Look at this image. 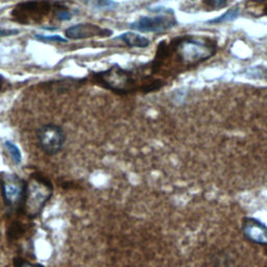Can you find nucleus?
I'll list each match as a JSON object with an SVG mask.
<instances>
[{
    "label": "nucleus",
    "instance_id": "nucleus-1",
    "mask_svg": "<svg viewBox=\"0 0 267 267\" xmlns=\"http://www.w3.org/2000/svg\"><path fill=\"white\" fill-rule=\"evenodd\" d=\"M51 183L42 175H33L26 183L23 212L29 217H37L52 195Z\"/></svg>",
    "mask_w": 267,
    "mask_h": 267
},
{
    "label": "nucleus",
    "instance_id": "nucleus-2",
    "mask_svg": "<svg viewBox=\"0 0 267 267\" xmlns=\"http://www.w3.org/2000/svg\"><path fill=\"white\" fill-rule=\"evenodd\" d=\"M95 79L103 87L113 92L123 94L134 90L133 73L119 66H112L108 70L95 74Z\"/></svg>",
    "mask_w": 267,
    "mask_h": 267
},
{
    "label": "nucleus",
    "instance_id": "nucleus-3",
    "mask_svg": "<svg viewBox=\"0 0 267 267\" xmlns=\"http://www.w3.org/2000/svg\"><path fill=\"white\" fill-rule=\"evenodd\" d=\"M1 189L4 204L12 212L23 211L26 183L17 174H3L1 178Z\"/></svg>",
    "mask_w": 267,
    "mask_h": 267
},
{
    "label": "nucleus",
    "instance_id": "nucleus-4",
    "mask_svg": "<svg viewBox=\"0 0 267 267\" xmlns=\"http://www.w3.org/2000/svg\"><path fill=\"white\" fill-rule=\"evenodd\" d=\"M37 138L43 152L48 156H56L64 148L66 134L60 125L46 123L38 128Z\"/></svg>",
    "mask_w": 267,
    "mask_h": 267
},
{
    "label": "nucleus",
    "instance_id": "nucleus-5",
    "mask_svg": "<svg viewBox=\"0 0 267 267\" xmlns=\"http://www.w3.org/2000/svg\"><path fill=\"white\" fill-rule=\"evenodd\" d=\"M215 46L201 40H186L179 44V55L184 63L195 65L215 55Z\"/></svg>",
    "mask_w": 267,
    "mask_h": 267
},
{
    "label": "nucleus",
    "instance_id": "nucleus-6",
    "mask_svg": "<svg viewBox=\"0 0 267 267\" xmlns=\"http://www.w3.org/2000/svg\"><path fill=\"white\" fill-rule=\"evenodd\" d=\"M178 21L172 11H167L165 14L154 17H141L131 24L133 29L141 33H164L177 26Z\"/></svg>",
    "mask_w": 267,
    "mask_h": 267
},
{
    "label": "nucleus",
    "instance_id": "nucleus-7",
    "mask_svg": "<svg viewBox=\"0 0 267 267\" xmlns=\"http://www.w3.org/2000/svg\"><path fill=\"white\" fill-rule=\"evenodd\" d=\"M241 231L248 241L259 246H267V226L262 221L254 217H246L242 221Z\"/></svg>",
    "mask_w": 267,
    "mask_h": 267
},
{
    "label": "nucleus",
    "instance_id": "nucleus-8",
    "mask_svg": "<svg viewBox=\"0 0 267 267\" xmlns=\"http://www.w3.org/2000/svg\"><path fill=\"white\" fill-rule=\"evenodd\" d=\"M112 32L109 29L103 28L99 25L92 23H81L68 27L65 30V36L70 40H82L87 38L93 37H108L111 36Z\"/></svg>",
    "mask_w": 267,
    "mask_h": 267
},
{
    "label": "nucleus",
    "instance_id": "nucleus-9",
    "mask_svg": "<svg viewBox=\"0 0 267 267\" xmlns=\"http://www.w3.org/2000/svg\"><path fill=\"white\" fill-rule=\"evenodd\" d=\"M119 39L129 47L145 48L149 46L150 41L146 37L136 33H124L119 36Z\"/></svg>",
    "mask_w": 267,
    "mask_h": 267
},
{
    "label": "nucleus",
    "instance_id": "nucleus-10",
    "mask_svg": "<svg viewBox=\"0 0 267 267\" xmlns=\"http://www.w3.org/2000/svg\"><path fill=\"white\" fill-rule=\"evenodd\" d=\"M239 9L238 7H233V9H230L227 12H226L225 14L221 15V16L215 18V19H212V20H209L208 23H213V24H216V23H225V22H230V21H233L235 20L236 18L238 17L239 15Z\"/></svg>",
    "mask_w": 267,
    "mask_h": 267
},
{
    "label": "nucleus",
    "instance_id": "nucleus-11",
    "mask_svg": "<svg viewBox=\"0 0 267 267\" xmlns=\"http://www.w3.org/2000/svg\"><path fill=\"white\" fill-rule=\"evenodd\" d=\"M86 3L96 10H111L117 5L114 0H85Z\"/></svg>",
    "mask_w": 267,
    "mask_h": 267
},
{
    "label": "nucleus",
    "instance_id": "nucleus-12",
    "mask_svg": "<svg viewBox=\"0 0 267 267\" xmlns=\"http://www.w3.org/2000/svg\"><path fill=\"white\" fill-rule=\"evenodd\" d=\"M5 147L7 148V150H9L13 161L16 164H19L21 162V160H22V155H21V152H20V150H19V148H18V146L16 145V144H14L11 141H6L5 142Z\"/></svg>",
    "mask_w": 267,
    "mask_h": 267
},
{
    "label": "nucleus",
    "instance_id": "nucleus-13",
    "mask_svg": "<svg viewBox=\"0 0 267 267\" xmlns=\"http://www.w3.org/2000/svg\"><path fill=\"white\" fill-rule=\"evenodd\" d=\"M37 40L41 42H57V43H66L67 39L59 35H35Z\"/></svg>",
    "mask_w": 267,
    "mask_h": 267
},
{
    "label": "nucleus",
    "instance_id": "nucleus-14",
    "mask_svg": "<svg viewBox=\"0 0 267 267\" xmlns=\"http://www.w3.org/2000/svg\"><path fill=\"white\" fill-rule=\"evenodd\" d=\"M14 264H15V267H43L40 264H35L32 262H28L26 260H23V259H16Z\"/></svg>",
    "mask_w": 267,
    "mask_h": 267
},
{
    "label": "nucleus",
    "instance_id": "nucleus-15",
    "mask_svg": "<svg viewBox=\"0 0 267 267\" xmlns=\"http://www.w3.org/2000/svg\"><path fill=\"white\" fill-rule=\"evenodd\" d=\"M72 18V15L70 14L69 11L67 10H61L60 12L57 13V19L60 21H68Z\"/></svg>",
    "mask_w": 267,
    "mask_h": 267
},
{
    "label": "nucleus",
    "instance_id": "nucleus-16",
    "mask_svg": "<svg viewBox=\"0 0 267 267\" xmlns=\"http://www.w3.org/2000/svg\"><path fill=\"white\" fill-rule=\"evenodd\" d=\"M209 3L214 9H223L227 4V0H209Z\"/></svg>",
    "mask_w": 267,
    "mask_h": 267
},
{
    "label": "nucleus",
    "instance_id": "nucleus-17",
    "mask_svg": "<svg viewBox=\"0 0 267 267\" xmlns=\"http://www.w3.org/2000/svg\"><path fill=\"white\" fill-rule=\"evenodd\" d=\"M18 29H0V37H7L12 35H18Z\"/></svg>",
    "mask_w": 267,
    "mask_h": 267
},
{
    "label": "nucleus",
    "instance_id": "nucleus-18",
    "mask_svg": "<svg viewBox=\"0 0 267 267\" xmlns=\"http://www.w3.org/2000/svg\"><path fill=\"white\" fill-rule=\"evenodd\" d=\"M3 82H4V78H3V76L1 74H0V91H1V89H2Z\"/></svg>",
    "mask_w": 267,
    "mask_h": 267
}]
</instances>
